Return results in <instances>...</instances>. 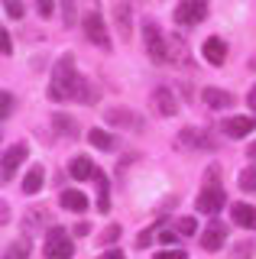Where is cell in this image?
Listing matches in <instances>:
<instances>
[{
	"label": "cell",
	"mask_w": 256,
	"mask_h": 259,
	"mask_svg": "<svg viewBox=\"0 0 256 259\" xmlns=\"http://www.w3.org/2000/svg\"><path fill=\"white\" fill-rule=\"evenodd\" d=\"M240 188L243 191H256V165H246L240 172Z\"/></svg>",
	"instance_id": "cell-24"
},
{
	"label": "cell",
	"mask_w": 256,
	"mask_h": 259,
	"mask_svg": "<svg viewBox=\"0 0 256 259\" xmlns=\"http://www.w3.org/2000/svg\"><path fill=\"white\" fill-rule=\"evenodd\" d=\"M49 94H52V101H81V104L94 101L91 84H88V78H81L75 71V59H71V55H62V59L55 62Z\"/></svg>",
	"instance_id": "cell-1"
},
{
	"label": "cell",
	"mask_w": 256,
	"mask_h": 259,
	"mask_svg": "<svg viewBox=\"0 0 256 259\" xmlns=\"http://www.w3.org/2000/svg\"><path fill=\"white\" fill-rule=\"evenodd\" d=\"M26 256H29V240L26 237L13 240L10 246H7V253H4V259H26Z\"/></svg>",
	"instance_id": "cell-20"
},
{
	"label": "cell",
	"mask_w": 256,
	"mask_h": 259,
	"mask_svg": "<svg viewBox=\"0 0 256 259\" xmlns=\"http://www.w3.org/2000/svg\"><path fill=\"white\" fill-rule=\"evenodd\" d=\"M42 178H46V168L33 165L26 175H23V191H26V194H39V191H42Z\"/></svg>",
	"instance_id": "cell-19"
},
{
	"label": "cell",
	"mask_w": 256,
	"mask_h": 259,
	"mask_svg": "<svg viewBox=\"0 0 256 259\" xmlns=\"http://www.w3.org/2000/svg\"><path fill=\"white\" fill-rule=\"evenodd\" d=\"M153 104H156V110L162 113V117H175V110H179V101H175V94L169 91V88H156Z\"/></svg>",
	"instance_id": "cell-14"
},
{
	"label": "cell",
	"mask_w": 256,
	"mask_h": 259,
	"mask_svg": "<svg viewBox=\"0 0 256 259\" xmlns=\"http://www.w3.org/2000/svg\"><path fill=\"white\" fill-rule=\"evenodd\" d=\"M88 143L98 146V149H114V136H110L107 130H91V133H88Z\"/></svg>",
	"instance_id": "cell-23"
},
{
	"label": "cell",
	"mask_w": 256,
	"mask_h": 259,
	"mask_svg": "<svg viewBox=\"0 0 256 259\" xmlns=\"http://www.w3.org/2000/svg\"><path fill=\"white\" fill-rule=\"evenodd\" d=\"M224 204H227V194H224V188L218 185V168H211V172H207V185L198 191V210H201V214H218Z\"/></svg>",
	"instance_id": "cell-2"
},
{
	"label": "cell",
	"mask_w": 256,
	"mask_h": 259,
	"mask_svg": "<svg viewBox=\"0 0 256 259\" xmlns=\"http://www.w3.org/2000/svg\"><path fill=\"white\" fill-rule=\"evenodd\" d=\"M156 259H185V249H162L156 253Z\"/></svg>",
	"instance_id": "cell-30"
},
{
	"label": "cell",
	"mask_w": 256,
	"mask_h": 259,
	"mask_svg": "<svg viewBox=\"0 0 256 259\" xmlns=\"http://www.w3.org/2000/svg\"><path fill=\"white\" fill-rule=\"evenodd\" d=\"M114 16H117V29L123 32V39H130V7L126 4H117V10H114Z\"/></svg>",
	"instance_id": "cell-21"
},
{
	"label": "cell",
	"mask_w": 256,
	"mask_h": 259,
	"mask_svg": "<svg viewBox=\"0 0 256 259\" xmlns=\"http://www.w3.org/2000/svg\"><path fill=\"white\" fill-rule=\"evenodd\" d=\"M246 104H250V110H256V84L250 88V94H246Z\"/></svg>",
	"instance_id": "cell-36"
},
{
	"label": "cell",
	"mask_w": 256,
	"mask_h": 259,
	"mask_svg": "<svg viewBox=\"0 0 256 259\" xmlns=\"http://www.w3.org/2000/svg\"><path fill=\"white\" fill-rule=\"evenodd\" d=\"M207 16V0H179L175 4V23L179 26H195Z\"/></svg>",
	"instance_id": "cell-6"
},
{
	"label": "cell",
	"mask_w": 256,
	"mask_h": 259,
	"mask_svg": "<svg viewBox=\"0 0 256 259\" xmlns=\"http://www.w3.org/2000/svg\"><path fill=\"white\" fill-rule=\"evenodd\" d=\"M81 26H84V36L91 39L94 46L101 49V52H110V36H107V26H104V16L98 10H91V13H84V20H81Z\"/></svg>",
	"instance_id": "cell-5"
},
{
	"label": "cell",
	"mask_w": 256,
	"mask_h": 259,
	"mask_svg": "<svg viewBox=\"0 0 256 259\" xmlns=\"http://www.w3.org/2000/svg\"><path fill=\"white\" fill-rule=\"evenodd\" d=\"M179 146H185V149H211L214 140L198 126H185V130H179Z\"/></svg>",
	"instance_id": "cell-8"
},
{
	"label": "cell",
	"mask_w": 256,
	"mask_h": 259,
	"mask_svg": "<svg viewBox=\"0 0 256 259\" xmlns=\"http://www.w3.org/2000/svg\"><path fill=\"white\" fill-rule=\"evenodd\" d=\"M101 237H104V243H117V237H120V227H117V224H110L107 230L101 233Z\"/></svg>",
	"instance_id": "cell-29"
},
{
	"label": "cell",
	"mask_w": 256,
	"mask_h": 259,
	"mask_svg": "<svg viewBox=\"0 0 256 259\" xmlns=\"http://www.w3.org/2000/svg\"><path fill=\"white\" fill-rule=\"evenodd\" d=\"M107 123L110 126H130V130H143V117H137V113H130V110H117V107H110L107 113Z\"/></svg>",
	"instance_id": "cell-13"
},
{
	"label": "cell",
	"mask_w": 256,
	"mask_h": 259,
	"mask_svg": "<svg viewBox=\"0 0 256 259\" xmlns=\"http://www.w3.org/2000/svg\"><path fill=\"white\" fill-rule=\"evenodd\" d=\"M230 217H234V224H240V227H246V230H256V207H250V204H234L230 207Z\"/></svg>",
	"instance_id": "cell-16"
},
{
	"label": "cell",
	"mask_w": 256,
	"mask_h": 259,
	"mask_svg": "<svg viewBox=\"0 0 256 259\" xmlns=\"http://www.w3.org/2000/svg\"><path fill=\"white\" fill-rule=\"evenodd\" d=\"M62 7H65V23L71 26V16H75V4H71V0H62Z\"/></svg>",
	"instance_id": "cell-31"
},
{
	"label": "cell",
	"mask_w": 256,
	"mask_h": 259,
	"mask_svg": "<svg viewBox=\"0 0 256 259\" xmlns=\"http://www.w3.org/2000/svg\"><path fill=\"white\" fill-rule=\"evenodd\" d=\"M98 259H123V253H120V249H107V253H101Z\"/></svg>",
	"instance_id": "cell-33"
},
{
	"label": "cell",
	"mask_w": 256,
	"mask_h": 259,
	"mask_svg": "<svg viewBox=\"0 0 256 259\" xmlns=\"http://www.w3.org/2000/svg\"><path fill=\"white\" fill-rule=\"evenodd\" d=\"M0 42H4V55L13 52V42H10V32H7V29H4V36H0Z\"/></svg>",
	"instance_id": "cell-32"
},
{
	"label": "cell",
	"mask_w": 256,
	"mask_h": 259,
	"mask_svg": "<svg viewBox=\"0 0 256 259\" xmlns=\"http://www.w3.org/2000/svg\"><path fill=\"white\" fill-rule=\"evenodd\" d=\"M224 240H227V230H224L221 221H211L201 230V246L207 249V253H218V249L224 246Z\"/></svg>",
	"instance_id": "cell-10"
},
{
	"label": "cell",
	"mask_w": 256,
	"mask_h": 259,
	"mask_svg": "<svg viewBox=\"0 0 256 259\" xmlns=\"http://www.w3.org/2000/svg\"><path fill=\"white\" fill-rule=\"evenodd\" d=\"M36 10H39V16H52L55 0H36Z\"/></svg>",
	"instance_id": "cell-28"
},
{
	"label": "cell",
	"mask_w": 256,
	"mask_h": 259,
	"mask_svg": "<svg viewBox=\"0 0 256 259\" xmlns=\"http://www.w3.org/2000/svg\"><path fill=\"white\" fill-rule=\"evenodd\" d=\"M4 10H7V16H10V20H23V4L20 0H4Z\"/></svg>",
	"instance_id": "cell-26"
},
{
	"label": "cell",
	"mask_w": 256,
	"mask_h": 259,
	"mask_svg": "<svg viewBox=\"0 0 256 259\" xmlns=\"http://www.w3.org/2000/svg\"><path fill=\"white\" fill-rule=\"evenodd\" d=\"M59 204L65 210H71V214H84V210H88V194L78 191V188H65L59 194Z\"/></svg>",
	"instance_id": "cell-11"
},
{
	"label": "cell",
	"mask_w": 256,
	"mask_h": 259,
	"mask_svg": "<svg viewBox=\"0 0 256 259\" xmlns=\"http://www.w3.org/2000/svg\"><path fill=\"white\" fill-rule=\"evenodd\" d=\"M149 240H153V233H149V230H143V233H140V237H137V246H146V243H149Z\"/></svg>",
	"instance_id": "cell-34"
},
{
	"label": "cell",
	"mask_w": 256,
	"mask_h": 259,
	"mask_svg": "<svg viewBox=\"0 0 256 259\" xmlns=\"http://www.w3.org/2000/svg\"><path fill=\"white\" fill-rule=\"evenodd\" d=\"M52 123H55V130H59V136H78L75 120L65 117V113H55V117H52Z\"/></svg>",
	"instance_id": "cell-22"
},
{
	"label": "cell",
	"mask_w": 256,
	"mask_h": 259,
	"mask_svg": "<svg viewBox=\"0 0 256 259\" xmlns=\"http://www.w3.org/2000/svg\"><path fill=\"white\" fill-rule=\"evenodd\" d=\"M159 240H162V243H175V230H162V233H159Z\"/></svg>",
	"instance_id": "cell-35"
},
{
	"label": "cell",
	"mask_w": 256,
	"mask_h": 259,
	"mask_svg": "<svg viewBox=\"0 0 256 259\" xmlns=\"http://www.w3.org/2000/svg\"><path fill=\"white\" fill-rule=\"evenodd\" d=\"M175 227H179V233H182V237H195V233H198L195 217H179V224H175Z\"/></svg>",
	"instance_id": "cell-25"
},
{
	"label": "cell",
	"mask_w": 256,
	"mask_h": 259,
	"mask_svg": "<svg viewBox=\"0 0 256 259\" xmlns=\"http://www.w3.org/2000/svg\"><path fill=\"white\" fill-rule=\"evenodd\" d=\"M246 156H250V159H253V162H256V143H253V146H250V149H246Z\"/></svg>",
	"instance_id": "cell-37"
},
{
	"label": "cell",
	"mask_w": 256,
	"mask_h": 259,
	"mask_svg": "<svg viewBox=\"0 0 256 259\" xmlns=\"http://www.w3.org/2000/svg\"><path fill=\"white\" fill-rule=\"evenodd\" d=\"M221 130L230 136V140H243V136H250L256 130V117H227Z\"/></svg>",
	"instance_id": "cell-9"
},
{
	"label": "cell",
	"mask_w": 256,
	"mask_h": 259,
	"mask_svg": "<svg viewBox=\"0 0 256 259\" xmlns=\"http://www.w3.org/2000/svg\"><path fill=\"white\" fill-rule=\"evenodd\" d=\"M201 55H204L211 65H224V62H227V46H224L221 36H211V39H204Z\"/></svg>",
	"instance_id": "cell-12"
},
{
	"label": "cell",
	"mask_w": 256,
	"mask_h": 259,
	"mask_svg": "<svg viewBox=\"0 0 256 259\" xmlns=\"http://www.w3.org/2000/svg\"><path fill=\"white\" fill-rule=\"evenodd\" d=\"M0 117H10V110H13V94L10 91H4V97H0Z\"/></svg>",
	"instance_id": "cell-27"
},
{
	"label": "cell",
	"mask_w": 256,
	"mask_h": 259,
	"mask_svg": "<svg viewBox=\"0 0 256 259\" xmlns=\"http://www.w3.org/2000/svg\"><path fill=\"white\" fill-rule=\"evenodd\" d=\"M26 156H29V146H26V143L7 146V152H4V182H13V175H17V165H20Z\"/></svg>",
	"instance_id": "cell-7"
},
{
	"label": "cell",
	"mask_w": 256,
	"mask_h": 259,
	"mask_svg": "<svg viewBox=\"0 0 256 259\" xmlns=\"http://www.w3.org/2000/svg\"><path fill=\"white\" fill-rule=\"evenodd\" d=\"M68 172H71V178L75 182H88V178H94V162L88 159V156H78V159H71V165H68Z\"/></svg>",
	"instance_id": "cell-17"
},
{
	"label": "cell",
	"mask_w": 256,
	"mask_h": 259,
	"mask_svg": "<svg viewBox=\"0 0 256 259\" xmlns=\"http://www.w3.org/2000/svg\"><path fill=\"white\" fill-rule=\"evenodd\" d=\"M42 253H46V259H71L75 246H71L68 230H62V227H52V230L46 233V246H42Z\"/></svg>",
	"instance_id": "cell-3"
},
{
	"label": "cell",
	"mask_w": 256,
	"mask_h": 259,
	"mask_svg": "<svg viewBox=\"0 0 256 259\" xmlns=\"http://www.w3.org/2000/svg\"><path fill=\"white\" fill-rule=\"evenodd\" d=\"M94 185H98V210L107 214L110 210V185H107V175H104L101 168L94 172Z\"/></svg>",
	"instance_id": "cell-18"
},
{
	"label": "cell",
	"mask_w": 256,
	"mask_h": 259,
	"mask_svg": "<svg viewBox=\"0 0 256 259\" xmlns=\"http://www.w3.org/2000/svg\"><path fill=\"white\" fill-rule=\"evenodd\" d=\"M143 46H146V55L153 62H169V46H165L162 32H159L156 23H143Z\"/></svg>",
	"instance_id": "cell-4"
},
{
	"label": "cell",
	"mask_w": 256,
	"mask_h": 259,
	"mask_svg": "<svg viewBox=\"0 0 256 259\" xmlns=\"http://www.w3.org/2000/svg\"><path fill=\"white\" fill-rule=\"evenodd\" d=\"M201 101L211 110H224V107H230V104H234V97H230V91H221V88H204V91H201Z\"/></svg>",
	"instance_id": "cell-15"
}]
</instances>
